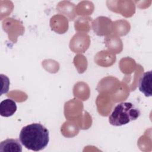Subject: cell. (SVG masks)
Returning <instances> with one entry per match:
<instances>
[{
	"instance_id": "cell-5",
	"label": "cell",
	"mask_w": 152,
	"mask_h": 152,
	"mask_svg": "<svg viewBox=\"0 0 152 152\" xmlns=\"http://www.w3.org/2000/svg\"><path fill=\"white\" fill-rule=\"evenodd\" d=\"M17 109L15 101L10 99L2 100L0 103V115L3 117L12 116Z\"/></svg>"
},
{
	"instance_id": "cell-4",
	"label": "cell",
	"mask_w": 152,
	"mask_h": 152,
	"mask_svg": "<svg viewBox=\"0 0 152 152\" xmlns=\"http://www.w3.org/2000/svg\"><path fill=\"white\" fill-rule=\"evenodd\" d=\"M17 139L8 138L0 143V151L2 152H21L22 146Z\"/></svg>"
},
{
	"instance_id": "cell-1",
	"label": "cell",
	"mask_w": 152,
	"mask_h": 152,
	"mask_svg": "<svg viewBox=\"0 0 152 152\" xmlns=\"http://www.w3.org/2000/svg\"><path fill=\"white\" fill-rule=\"evenodd\" d=\"M19 140L27 149L34 151H40L45 148L49 143V130L41 124H31L21 129Z\"/></svg>"
},
{
	"instance_id": "cell-3",
	"label": "cell",
	"mask_w": 152,
	"mask_h": 152,
	"mask_svg": "<svg viewBox=\"0 0 152 152\" xmlns=\"http://www.w3.org/2000/svg\"><path fill=\"white\" fill-rule=\"evenodd\" d=\"M151 80H152V72L149 71L145 72L141 76L139 83V90L144 94L146 97H150L152 95L151 88Z\"/></svg>"
},
{
	"instance_id": "cell-2",
	"label": "cell",
	"mask_w": 152,
	"mask_h": 152,
	"mask_svg": "<svg viewBox=\"0 0 152 152\" xmlns=\"http://www.w3.org/2000/svg\"><path fill=\"white\" fill-rule=\"evenodd\" d=\"M140 109L131 102L118 104L109 116V122L115 126H121L137 120L140 116Z\"/></svg>"
}]
</instances>
